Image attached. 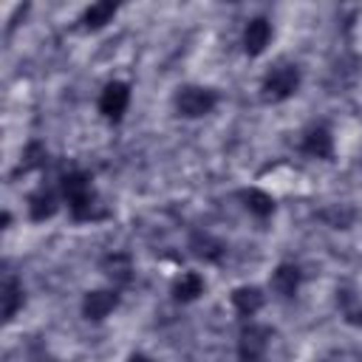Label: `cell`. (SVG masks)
I'll list each match as a JSON object with an SVG mask.
<instances>
[{"label": "cell", "instance_id": "obj_1", "mask_svg": "<svg viewBox=\"0 0 362 362\" xmlns=\"http://www.w3.org/2000/svg\"><path fill=\"white\" fill-rule=\"evenodd\" d=\"M57 189H59V195H62L74 221H99V218H105V204H102V198L93 187L90 173L68 170V173H62Z\"/></svg>", "mask_w": 362, "mask_h": 362}, {"label": "cell", "instance_id": "obj_2", "mask_svg": "<svg viewBox=\"0 0 362 362\" xmlns=\"http://www.w3.org/2000/svg\"><path fill=\"white\" fill-rule=\"evenodd\" d=\"M300 85H303L300 68L291 65V62H283V65H274V68L263 76V82H260V96H263L266 102H272V105H280V102H288V99L300 90Z\"/></svg>", "mask_w": 362, "mask_h": 362}, {"label": "cell", "instance_id": "obj_3", "mask_svg": "<svg viewBox=\"0 0 362 362\" xmlns=\"http://www.w3.org/2000/svg\"><path fill=\"white\" fill-rule=\"evenodd\" d=\"M173 107L181 119H204L218 107V93L206 85H181L173 96Z\"/></svg>", "mask_w": 362, "mask_h": 362}, {"label": "cell", "instance_id": "obj_4", "mask_svg": "<svg viewBox=\"0 0 362 362\" xmlns=\"http://www.w3.org/2000/svg\"><path fill=\"white\" fill-rule=\"evenodd\" d=\"M272 337L274 331L263 322H255L249 320L240 334H238V359H246V362H263L266 359V351L272 345Z\"/></svg>", "mask_w": 362, "mask_h": 362}, {"label": "cell", "instance_id": "obj_5", "mask_svg": "<svg viewBox=\"0 0 362 362\" xmlns=\"http://www.w3.org/2000/svg\"><path fill=\"white\" fill-rule=\"evenodd\" d=\"M130 99H133V88H130V82H124V79H113V82H107V85L99 90L96 107H99L102 119H107V122H119V119L127 113Z\"/></svg>", "mask_w": 362, "mask_h": 362}, {"label": "cell", "instance_id": "obj_6", "mask_svg": "<svg viewBox=\"0 0 362 362\" xmlns=\"http://www.w3.org/2000/svg\"><path fill=\"white\" fill-rule=\"evenodd\" d=\"M119 300H122L119 297V288H113V286L90 288L82 297V317L88 322H102V320H107L119 308Z\"/></svg>", "mask_w": 362, "mask_h": 362}, {"label": "cell", "instance_id": "obj_7", "mask_svg": "<svg viewBox=\"0 0 362 362\" xmlns=\"http://www.w3.org/2000/svg\"><path fill=\"white\" fill-rule=\"evenodd\" d=\"M272 37H274V28H272V20H269V17L257 14V17L246 20L243 34H240L243 54H246V57H260V54H266V48L272 45Z\"/></svg>", "mask_w": 362, "mask_h": 362}, {"label": "cell", "instance_id": "obj_8", "mask_svg": "<svg viewBox=\"0 0 362 362\" xmlns=\"http://www.w3.org/2000/svg\"><path fill=\"white\" fill-rule=\"evenodd\" d=\"M229 305H232V311L240 317V320H252V317H257L260 311H263V305H266V291L260 288V286H252V283H243V286H235L232 291H229Z\"/></svg>", "mask_w": 362, "mask_h": 362}, {"label": "cell", "instance_id": "obj_9", "mask_svg": "<svg viewBox=\"0 0 362 362\" xmlns=\"http://www.w3.org/2000/svg\"><path fill=\"white\" fill-rule=\"evenodd\" d=\"M59 204H65V201H62L59 189H54V187H37V189L25 198L28 218H31V221H37V223L51 221V218L59 212Z\"/></svg>", "mask_w": 362, "mask_h": 362}, {"label": "cell", "instance_id": "obj_10", "mask_svg": "<svg viewBox=\"0 0 362 362\" xmlns=\"http://www.w3.org/2000/svg\"><path fill=\"white\" fill-rule=\"evenodd\" d=\"M300 286H303V269H300L297 263L283 260V263H277V266L272 269V274H269V288H272L280 300L297 297Z\"/></svg>", "mask_w": 362, "mask_h": 362}, {"label": "cell", "instance_id": "obj_11", "mask_svg": "<svg viewBox=\"0 0 362 362\" xmlns=\"http://www.w3.org/2000/svg\"><path fill=\"white\" fill-rule=\"evenodd\" d=\"M99 269H102V274L110 280V286H113V288H119V286H127V283L133 280V274H136V263H133V255H130V252H122V249H113V252H107V255L102 257Z\"/></svg>", "mask_w": 362, "mask_h": 362}, {"label": "cell", "instance_id": "obj_12", "mask_svg": "<svg viewBox=\"0 0 362 362\" xmlns=\"http://www.w3.org/2000/svg\"><path fill=\"white\" fill-rule=\"evenodd\" d=\"M300 150H303L305 156L317 158V161H331V158H334V150H337L334 133H331L325 124H314V127L305 130V136H303V141H300Z\"/></svg>", "mask_w": 362, "mask_h": 362}, {"label": "cell", "instance_id": "obj_13", "mask_svg": "<svg viewBox=\"0 0 362 362\" xmlns=\"http://www.w3.org/2000/svg\"><path fill=\"white\" fill-rule=\"evenodd\" d=\"M204 291H206V280H204L201 272H192V269L181 272V274L173 280V288H170L173 300H175V303H184V305H187V303H195Z\"/></svg>", "mask_w": 362, "mask_h": 362}, {"label": "cell", "instance_id": "obj_14", "mask_svg": "<svg viewBox=\"0 0 362 362\" xmlns=\"http://www.w3.org/2000/svg\"><path fill=\"white\" fill-rule=\"evenodd\" d=\"M23 305H25V288H23V283L14 274H8L3 280V286H0V314H3V322H11L23 311Z\"/></svg>", "mask_w": 362, "mask_h": 362}, {"label": "cell", "instance_id": "obj_15", "mask_svg": "<svg viewBox=\"0 0 362 362\" xmlns=\"http://www.w3.org/2000/svg\"><path fill=\"white\" fill-rule=\"evenodd\" d=\"M240 204H243V209H246L252 218L266 221V218L274 215V195H272L266 187H260V184L240 189Z\"/></svg>", "mask_w": 362, "mask_h": 362}, {"label": "cell", "instance_id": "obj_16", "mask_svg": "<svg viewBox=\"0 0 362 362\" xmlns=\"http://www.w3.org/2000/svg\"><path fill=\"white\" fill-rule=\"evenodd\" d=\"M189 252H192L195 257H201L204 263H221L223 255H226V243L218 240V238L209 235V232H195V235L189 238Z\"/></svg>", "mask_w": 362, "mask_h": 362}, {"label": "cell", "instance_id": "obj_17", "mask_svg": "<svg viewBox=\"0 0 362 362\" xmlns=\"http://www.w3.org/2000/svg\"><path fill=\"white\" fill-rule=\"evenodd\" d=\"M119 14V6L113 0H99V3H90L85 11H82V25L88 31H99L105 28L107 23H113V17Z\"/></svg>", "mask_w": 362, "mask_h": 362}, {"label": "cell", "instance_id": "obj_18", "mask_svg": "<svg viewBox=\"0 0 362 362\" xmlns=\"http://www.w3.org/2000/svg\"><path fill=\"white\" fill-rule=\"evenodd\" d=\"M45 164H48V147H45L40 139H31V141L23 147L20 170H23V173H34V170H42Z\"/></svg>", "mask_w": 362, "mask_h": 362}, {"label": "cell", "instance_id": "obj_19", "mask_svg": "<svg viewBox=\"0 0 362 362\" xmlns=\"http://www.w3.org/2000/svg\"><path fill=\"white\" fill-rule=\"evenodd\" d=\"M127 362H156V359L147 356V354H141V351H133V354L127 356Z\"/></svg>", "mask_w": 362, "mask_h": 362}, {"label": "cell", "instance_id": "obj_20", "mask_svg": "<svg viewBox=\"0 0 362 362\" xmlns=\"http://www.w3.org/2000/svg\"><path fill=\"white\" fill-rule=\"evenodd\" d=\"M0 226H3V229L11 226V212H8V209H3V215H0Z\"/></svg>", "mask_w": 362, "mask_h": 362}, {"label": "cell", "instance_id": "obj_21", "mask_svg": "<svg viewBox=\"0 0 362 362\" xmlns=\"http://www.w3.org/2000/svg\"><path fill=\"white\" fill-rule=\"evenodd\" d=\"M37 362H51V359H37Z\"/></svg>", "mask_w": 362, "mask_h": 362}, {"label": "cell", "instance_id": "obj_22", "mask_svg": "<svg viewBox=\"0 0 362 362\" xmlns=\"http://www.w3.org/2000/svg\"><path fill=\"white\" fill-rule=\"evenodd\" d=\"M238 362H246V359H238Z\"/></svg>", "mask_w": 362, "mask_h": 362}]
</instances>
